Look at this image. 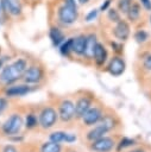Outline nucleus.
<instances>
[{
  "instance_id": "nucleus-1",
  "label": "nucleus",
  "mask_w": 151,
  "mask_h": 152,
  "mask_svg": "<svg viewBox=\"0 0 151 152\" xmlns=\"http://www.w3.org/2000/svg\"><path fill=\"white\" fill-rule=\"evenodd\" d=\"M27 69V63L25 59L19 58L14 61L12 64L6 65L0 74V83L2 84H11L17 80L21 78L25 70Z\"/></svg>"
},
{
  "instance_id": "nucleus-2",
  "label": "nucleus",
  "mask_w": 151,
  "mask_h": 152,
  "mask_svg": "<svg viewBox=\"0 0 151 152\" xmlns=\"http://www.w3.org/2000/svg\"><path fill=\"white\" fill-rule=\"evenodd\" d=\"M77 5L75 0H65L58 8V20L64 25H71L77 20Z\"/></svg>"
},
{
  "instance_id": "nucleus-3",
  "label": "nucleus",
  "mask_w": 151,
  "mask_h": 152,
  "mask_svg": "<svg viewBox=\"0 0 151 152\" xmlns=\"http://www.w3.org/2000/svg\"><path fill=\"white\" fill-rule=\"evenodd\" d=\"M58 120V113L52 107H45L42 109L39 114V125L43 129H49L55 126V124Z\"/></svg>"
},
{
  "instance_id": "nucleus-4",
  "label": "nucleus",
  "mask_w": 151,
  "mask_h": 152,
  "mask_svg": "<svg viewBox=\"0 0 151 152\" xmlns=\"http://www.w3.org/2000/svg\"><path fill=\"white\" fill-rule=\"evenodd\" d=\"M43 78H44V69L39 65L29 66L23 75V80L26 84H37Z\"/></svg>"
},
{
  "instance_id": "nucleus-5",
  "label": "nucleus",
  "mask_w": 151,
  "mask_h": 152,
  "mask_svg": "<svg viewBox=\"0 0 151 152\" xmlns=\"http://www.w3.org/2000/svg\"><path fill=\"white\" fill-rule=\"evenodd\" d=\"M23 126V119L19 114H12L4 124H2V132L7 135L17 134Z\"/></svg>"
},
{
  "instance_id": "nucleus-6",
  "label": "nucleus",
  "mask_w": 151,
  "mask_h": 152,
  "mask_svg": "<svg viewBox=\"0 0 151 152\" xmlns=\"http://www.w3.org/2000/svg\"><path fill=\"white\" fill-rule=\"evenodd\" d=\"M58 118L63 122H69L75 118V103L70 100H63L58 107Z\"/></svg>"
},
{
  "instance_id": "nucleus-7",
  "label": "nucleus",
  "mask_w": 151,
  "mask_h": 152,
  "mask_svg": "<svg viewBox=\"0 0 151 152\" xmlns=\"http://www.w3.org/2000/svg\"><path fill=\"white\" fill-rule=\"evenodd\" d=\"M115 147V141L113 138L109 137H102L97 140L92 141L89 148L93 152H111Z\"/></svg>"
},
{
  "instance_id": "nucleus-8",
  "label": "nucleus",
  "mask_w": 151,
  "mask_h": 152,
  "mask_svg": "<svg viewBox=\"0 0 151 152\" xmlns=\"http://www.w3.org/2000/svg\"><path fill=\"white\" fill-rule=\"evenodd\" d=\"M102 115H103L102 108L99 106H94V107H90L81 119L86 126H94L100 122Z\"/></svg>"
},
{
  "instance_id": "nucleus-9",
  "label": "nucleus",
  "mask_w": 151,
  "mask_h": 152,
  "mask_svg": "<svg viewBox=\"0 0 151 152\" xmlns=\"http://www.w3.org/2000/svg\"><path fill=\"white\" fill-rule=\"evenodd\" d=\"M93 103V97L92 96H81L77 99L75 103V116L77 119H81L84 113L92 107Z\"/></svg>"
},
{
  "instance_id": "nucleus-10",
  "label": "nucleus",
  "mask_w": 151,
  "mask_h": 152,
  "mask_svg": "<svg viewBox=\"0 0 151 152\" xmlns=\"http://www.w3.org/2000/svg\"><path fill=\"white\" fill-rule=\"evenodd\" d=\"M125 66H126V65H125L124 59H122L121 57H119V56H114V57L111 59V62H109L107 69H108V72H109L112 76L118 77V76H120V75L124 74Z\"/></svg>"
},
{
  "instance_id": "nucleus-11",
  "label": "nucleus",
  "mask_w": 151,
  "mask_h": 152,
  "mask_svg": "<svg viewBox=\"0 0 151 152\" xmlns=\"http://www.w3.org/2000/svg\"><path fill=\"white\" fill-rule=\"evenodd\" d=\"M4 10L13 17L21 14V4L20 0H1Z\"/></svg>"
},
{
  "instance_id": "nucleus-12",
  "label": "nucleus",
  "mask_w": 151,
  "mask_h": 152,
  "mask_svg": "<svg viewBox=\"0 0 151 152\" xmlns=\"http://www.w3.org/2000/svg\"><path fill=\"white\" fill-rule=\"evenodd\" d=\"M114 36L117 39L119 40H126L130 36V26L126 21L124 20H120L117 23L115 27H114V31H113Z\"/></svg>"
},
{
  "instance_id": "nucleus-13",
  "label": "nucleus",
  "mask_w": 151,
  "mask_h": 152,
  "mask_svg": "<svg viewBox=\"0 0 151 152\" xmlns=\"http://www.w3.org/2000/svg\"><path fill=\"white\" fill-rule=\"evenodd\" d=\"M30 91H31V87L29 84H17V86H12L8 89H6L5 94L6 96L15 97V96H24L29 94Z\"/></svg>"
},
{
  "instance_id": "nucleus-14",
  "label": "nucleus",
  "mask_w": 151,
  "mask_h": 152,
  "mask_svg": "<svg viewBox=\"0 0 151 152\" xmlns=\"http://www.w3.org/2000/svg\"><path fill=\"white\" fill-rule=\"evenodd\" d=\"M86 39H87V36H83V34L73 38L71 51H73L74 53H76L77 56H83V53H84V48H86Z\"/></svg>"
},
{
  "instance_id": "nucleus-15",
  "label": "nucleus",
  "mask_w": 151,
  "mask_h": 152,
  "mask_svg": "<svg viewBox=\"0 0 151 152\" xmlns=\"http://www.w3.org/2000/svg\"><path fill=\"white\" fill-rule=\"evenodd\" d=\"M97 42H96V36L95 34H89L87 36V39H86V48H84V53L83 56L88 59L93 58L94 56V50H95V46H96Z\"/></svg>"
},
{
  "instance_id": "nucleus-16",
  "label": "nucleus",
  "mask_w": 151,
  "mask_h": 152,
  "mask_svg": "<svg viewBox=\"0 0 151 152\" xmlns=\"http://www.w3.org/2000/svg\"><path fill=\"white\" fill-rule=\"evenodd\" d=\"M93 58H94V61H95V63L97 65H102L106 62V59H107V50L103 46V44H101V43L96 44Z\"/></svg>"
},
{
  "instance_id": "nucleus-17",
  "label": "nucleus",
  "mask_w": 151,
  "mask_h": 152,
  "mask_svg": "<svg viewBox=\"0 0 151 152\" xmlns=\"http://www.w3.org/2000/svg\"><path fill=\"white\" fill-rule=\"evenodd\" d=\"M107 132H108V131H107L102 125L99 124L97 126H95L94 128H92V129L87 133V140H89V141L97 140V139L105 137V134H106Z\"/></svg>"
},
{
  "instance_id": "nucleus-18",
  "label": "nucleus",
  "mask_w": 151,
  "mask_h": 152,
  "mask_svg": "<svg viewBox=\"0 0 151 152\" xmlns=\"http://www.w3.org/2000/svg\"><path fill=\"white\" fill-rule=\"evenodd\" d=\"M49 37H50L54 46H59L65 40V37H64L63 32L58 27H51L50 31H49Z\"/></svg>"
},
{
  "instance_id": "nucleus-19",
  "label": "nucleus",
  "mask_w": 151,
  "mask_h": 152,
  "mask_svg": "<svg viewBox=\"0 0 151 152\" xmlns=\"http://www.w3.org/2000/svg\"><path fill=\"white\" fill-rule=\"evenodd\" d=\"M99 124L102 125V126L109 132V131H112V129L115 127V119H114L113 115L106 114V115H102V118H101V120H100Z\"/></svg>"
},
{
  "instance_id": "nucleus-20",
  "label": "nucleus",
  "mask_w": 151,
  "mask_h": 152,
  "mask_svg": "<svg viewBox=\"0 0 151 152\" xmlns=\"http://www.w3.org/2000/svg\"><path fill=\"white\" fill-rule=\"evenodd\" d=\"M126 14H127V17L131 21H136L140 15V6L137 2H132L131 7H130V10L127 11Z\"/></svg>"
},
{
  "instance_id": "nucleus-21",
  "label": "nucleus",
  "mask_w": 151,
  "mask_h": 152,
  "mask_svg": "<svg viewBox=\"0 0 151 152\" xmlns=\"http://www.w3.org/2000/svg\"><path fill=\"white\" fill-rule=\"evenodd\" d=\"M40 152H62V146L57 142L48 141V142H44L42 145Z\"/></svg>"
},
{
  "instance_id": "nucleus-22",
  "label": "nucleus",
  "mask_w": 151,
  "mask_h": 152,
  "mask_svg": "<svg viewBox=\"0 0 151 152\" xmlns=\"http://www.w3.org/2000/svg\"><path fill=\"white\" fill-rule=\"evenodd\" d=\"M71 46H73V38H69L67 40H64L61 45H59V52L63 56H69L71 51Z\"/></svg>"
},
{
  "instance_id": "nucleus-23",
  "label": "nucleus",
  "mask_w": 151,
  "mask_h": 152,
  "mask_svg": "<svg viewBox=\"0 0 151 152\" xmlns=\"http://www.w3.org/2000/svg\"><path fill=\"white\" fill-rule=\"evenodd\" d=\"M39 125V121L37 120V116L34 114H27L26 115V121H25V127L27 129H33Z\"/></svg>"
},
{
  "instance_id": "nucleus-24",
  "label": "nucleus",
  "mask_w": 151,
  "mask_h": 152,
  "mask_svg": "<svg viewBox=\"0 0 151 152\" xmlns=\"http://www.w3.org/2000/svg\"><path fill=\"white\" fill-rule=\"evenodd\" d=\"M65 135H67V133H65V132L57 131V132L51 133V134H50V137H49V139H50V141H52V142L61 144V142H63V141L65 140Z\"/></svg>"
},
{
  "instance_id": "nucleus-25",
  "label": "nucleus",
  "mask_w": 151,
  "mask_h": 152,
  "mask_svg": "<svg viewBox=\"0 0 151 152\" xmlns=\"http://www.w3.org/2000/svg\"><path fill=\"white\" fill-rule=\"evenodd\" d=\"M134 140L133 139H130V138H122L120 141H119V144L117 145V151L118 152H120L121 150H125V148H127V147H131V146H133L134 145Z\"/></svg>"
},
{
  "instance_id": "nucleus-26",
  "label": "nucleus",
  "mask_w": 151,
  "mask_h": 152,
  "mask_svg": "<svg viewBox=\"0 0 151 152\" xmlns=\"http://www.w3.org/2000/svg\"><path fill=\"white\" fill-rule=\"evenodd\" d=\"M134 39L137 43H145L147 39H149V34L146 31L144 30H138L136 33H134Z\"/></svg>"
},
{
  "instance_id": "nucleus-27",
  "label": "nucleus",
  "mask_w": 151,
  "mask_h": 152,
  "mask_svg": "<svg viewBox=\"0 0 151 152\" xmlns=\"http://www.w3.org/2000/svg\"><path fill=\"white\" fill-rule=\"evenodd\" d=\"M131 5H132V0H119V1H118V7H119L120 12H122V13H125V14H126L127 11L130 10Z\"/></svg>"
},
{
  "instance_id": "nucleus-28",
  "label": "nucleus",
  "mask_w": 151,
  "mask_h": 152,
  "mask_svg": "<svg viewBox=\"0 0 151 152\" xmlns=\"http://www.w3.org/2000/svg\"><path fill=\"white\" fill-rule=\"evenodd\" d=\"M107 17H108V19H109L112 23H118V21H120V14H119V12H118L117 10H114V8L108 10Z\"/></svg>"
},
{
  "instance_id": "nucleus-29",
  "label": "nucleus",
  "mask_w": 151,
  "mask_h": 152,
  "mask_svg": "<svg viewBox=\"0 0 151 152\" xmlns=\"http://www.w3.org/2000/svg\"><path fill=\"white\" fill-rule=\"evenodd\" d=\"M97 13H99L97 10H92L90 12H88V13L86 14V21H87V23H90V21H93L94 19H96Z\"/></svg>"
},
{
  "instance_id": "nucleus-30",
  "label": "nucleus",
  "mask_w": 151,
  "mask_h": 152,
  "mask_svg": "<svg viewBox=\"0 0 151 152\" xmlns=\"http://www.w3.org/2000/svg\"><path fill=\"white\" fill-rule=\"evenodd\" d=\"M143 64H144V68H145L146 70H151V53L147 55V56L145 57Z\"/></svg>"
},
{
  "instance_id": "nucleus-31",
  "label": "nucleus",
  "mask_w": 151,
  "mask_h": 152,
  "mask_svg": "<svg viewBox=\"0 0 151 152\" xmlns=\"http://www.w3.org/2000/svg\"><path fill=\"white\" fill-rule=\"evenodd\" d=\"M64 141L68 142V144H71V142L76 141V135H75V134H69V133H67V135H65V140H64Z\"/></svg>"
},
{
  "instance_id": "nucleus-32",
  "label": "nucleus",
  "mask_w": 151,
  "mask_h": 152,
  "mask_svg": "<svg viewBox=\"0 0 151 152\" xmlns=\"http://www.w3.org/2000/svg\"><path fill=\"white\" fill-rule=\"evenodd\" d=\"M140 4L146 11H151V1L150 0H140Z\"/></svg>"
},
{
  "instance_id": "nucleus-33",
  "label": "nucleus",
  "mask_w": 151,
  "mask_h": 152,
  "mask_svg": "<svg viewBox=\"0 0 151 152\" xmlns=\"http://www.w3.org/2000/svg\"><path fill=\"white\" fill-rule=\"evenodd\" d=\"M2 152H18V150L13 145H6L4 147V151Z\"/></svg>"
},
{
  "instance_id": "nucleus-34",
  "label": "nucleus",
  "mask_w": 151,
  "mask_h": 152,
  "mask_svg": "<svg viewBox=\"0 0 151 152\" xmlns=\"http://www.w3.org/2000/svg\"><path fill=\"white\" fill-rule=\"evenodd\" d=\"M7 107V101L4 97H0V114L4 112V109Z\"/></svg>"
},
{
  "instance_id": "nucleus-35",
  "label": "nucleus",
  "mask_w": 151,
  "mask_h": 152,
  "mask_svg": "<svg viewBox=\"0 0 151 152\" xmlns=\"http://www.w3.org/2000/svg\"><path fill=\"white\" fill-rule=\"evenodd\" d=\"M111 1H112V0H106V1H105V2H103L101 6H100V11H101V12H103V11H107L108 6L111 5Z\"/></svg>"
},
{
  "instance_id": "nucleus-36",
  "label": "nucleus",
  "mask_w": 151,
  "mask_h": 152,
  "mask_svg": "<svg viewBox=\"0 0 151 152\" xmlns=\"http://www.w3.org/2000/svg\"><path fill=\"white\" fill-rule=\"evenodd\" d=\"M130 152H145V151L141 150V148H136V150H132V151H130Z\"/></svg>"
},
{
  "instance_id": "nucleus-37",
  "label": "nucleus",
  "mask_w": 151,
  "mask_h": 152,
  "mask_svg": "<svg viewBox=\"0 0 151 152\" xmlns=\"http://www.w3.org/2000/svg\"><path fill=\"white\" fill-rule=\"evenodd\" d=\"M88 1H89V0H78V2H80V4H87Z\"/></svg>"
},
{
  "instance_id": "nucleus-38",
  "label": "nucleus",
  "mask_w": 151,
  "mask_h": 152,
  "mask_svg": "<svg viewBox=\"0 0 151 152\" xmlns=\"http://www.w3.org/2000/svg\"><path fill=\"white\" fill-rule=\"evenodd\" d=\"M68 152H77V151H75V150H69Z\"/></svg>"
},
{
  "instance_id": "nucleus-39",
  "label": "nucleus",
  "mask_w": 151,
  "mask_h": 152,
  "mask_svg": "<svg viewBox=\"0 0 151 152\" xmlns=\"http://www.w3.org/2000/svg\"><path fill=\"white\" fill-rule=\"evenodd\" d=\"M1 66H2V62H1V59H0V69H1Z\"/></svg>"
},
{
  "instance_id": "nucleus-40",
  "label": "nucleus",
  "mask_w": 151,
  "mask_h": 152,
  "mask_svg": "<svg viewBox=\"0 0 151 152\" xmlns=\"http://www.w3.org/2000/svg\"><path fill=\"white\" fill-rule=\"evenodd\" d=\"M150 24H151V17H150Z\"/></svg>"
}]
</instances>
